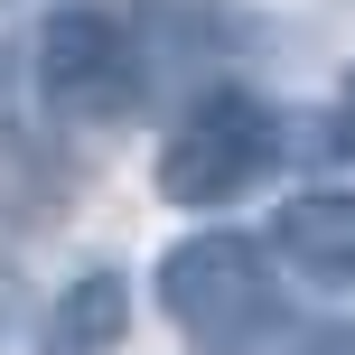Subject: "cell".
<instances>
[{
	"mask_svg": "<svg viewBox=\"0 0 355 355\" xmlns=\"http://www.w3.org/2000/svg\"><path fill=\"white\" fill-rule=\"evenodd\" d=\"M150 290H159V309L178 327H187L196 346H243L271 327V262L262 243H243V234H178V243L159 252V271H150Z\"/></svg>",
	"mask_w": 355,
	"mask_h": 355,
	"instance_id": "6da1fadb",
	"label": "cell"
},
{
	"mask_svg": "<svg viewBox=\"0 0 355 355\" xmlns=\"http://www.w3.org/2000/svg\"><path fill=\"white\" fill-rule=\"evenodd\" d=\"M271 159H281V112L252 103V94H206V103L159 141V196L215 215V206H234Z\"/></svg>",
	"mask_w": 355,
	"mask_h": 355,
	"instance_id": "7a4b0ae2",
	"label": "cell"
},
{
	"mask_svg": "<svg viewBox=\"0 0 355 355\" xmlns=\"http://www.w3.org/2000/svg\"><path fill=\"white\" fill-rule=\"evenodd\" d=\"M37 94L75 131L131 122L141 112V47H131V28L103 19V10H56L37 28Z\"/></svg>",
	"mask_w": 355,
	"mask_h": 355,
	"instance_id": "3957f363",
	"label": "cell"
},
{
	"mask_svg": "<svg viewBox=\"0 0 355 355\" xmlns=\"http://www.w3.org/2000/svg\"><path fill=\"white\" fill-rule=\"evenodd\" d=\"M271 243H281V262L300 271V281L355 290V187H309V196H290L281 225H271Z\"/></svg>",
	"mask_w": 355,
	"mask_h": 355,
	"instance_id": "277c9868",
	"label": "cell"
},
{
	"mask_svg": "<svg viewBox=\"0 0 355 355\" xmlns=\"http://www.w3.org/2000/svg\"><path fill=\"white\" fill-rule=\"evenodd\" d=\"M122 337H131V281H122V271L66 281V300H56V346H66V355H112Z\"/></svg>",
	"mask_w": 355,
	"mask_h": 355,
	"instance_id": "5b68a950",
	"label": "cell"
},
{
	"mask_svg": "<svg viewBox=\"0 0 355 355\" xmlns=\"http://www.w3.org/2000/svg\"><path fill=\"white\" fill-rule=\"evenodd\" d=\"M337 150L355 159V66H346V85H337Z\"/></svg>",
	"mask_w": 355,
	"mask_h": 355,
	"instance_id": "8992f818",
	"label": "cell"
},
{
	"mask_svg": "<svg viewBox=\"0 0 355 355\" xmlns=\"http://www.w3.org/2000/svg\"><path fill=\"white\" fill-rule=\"evenodd\" d=\"M318 355H355V327H337V337H318Z\"/></svg>",
	"mask_w": 355,
	"mask_h": 355,
	"instance_id": "52a82bcc",
	"label": "cell"
}]
</instances>
